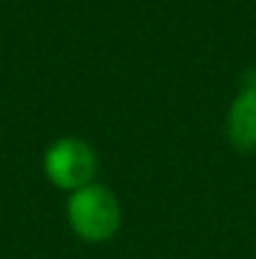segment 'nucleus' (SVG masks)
<instances>
[{"mask_svg": "<svg viewBox=\"0 0 256 259\" xmlns=\"http://www.w3.org/2000/svg\"><path fill=\"white\" fill-rule=\"evenodd\" d=\"M66 217L76 237L90 244L108 242L121 229L118 196L103 184H88L73 191L66 201Z\"/></svg>", "mask_w": 256, "mask_h": 259, "instance_id": "obj_1", "label": "nucleus"}, {"mask_svg": "<svg viewBox=\"0 0 256 259\" xmlns=\"http://www.w3.org/2000/svg\"><path fill=\"white\" fill-rule=\"evenodd\" d=\"M43 171L53 186L73 194L88 184H93L98 174V156L88 141L66 136L48 146L43 156Z\"/></svg>", "mask_w": 256, "mask_h": 259, "instance_id": "obj_2", "label": "nucleus"}, {"mask_svg": "<svg viewBox=\"0 0 256 259\" xmlns=\"http://www.w3.org/2000/svg\"><path fill=\"white\" fill-rule=\"evenodd\" d=\"M226 136L236 151H256V71L246 76L229 106Z\"/></svg>", "mask_w": 256, "mask_h": 259, "instance_id": "obj_3", "label": "nucleus"}]
</instances>
